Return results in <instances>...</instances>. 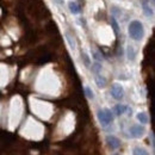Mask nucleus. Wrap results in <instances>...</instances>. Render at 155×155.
<instances>
[{
	"instance_id": "obj_10",
	"label": "nucleus",
	"mask_w": 155,
	"mask_h": 155,
	"mask_svg": "<svg viewBox=\"0 0 155 155\" xmlns=\"http://www.w3.org/2000/svg\"><path fill=\"white\" fill-rule=\"evenodd\" d=\"M133 155H149V154H148V152L146 149L140 148V147H136V148H134V150H133Z\"/></svg>"
},
{
	"instance_id": "obj_12",
	"label": "nucleus",
	"mask_w": 155,
	"mask_h": 155,
	"mask_svg": "<svg viewBox=\"0 0 155 155\" xmlns=\"http://www.w3.org/2000/svg\"><path fill=\"white\" fill-rule=\"evenodd\" d=\"M69 10H71V12H72L73 15H78L79 11H80L79 6H78L75 2H69Z\"/></svg>"
},
{
	"instance_id": "obj_13",
	"label": "nucleus",
	"mask_w": 155,
	"mask_h": 155,
	"mask_svg": "<svg viewBox=\"0 0 155 155\" xmlns=\"http://www.w3.org/2000/svg\"><path fill=\"white\" fill-rule=\"evenodd\" d=\"M135 56H136V53H135V49L130 45V47H128V58L129 60H135Z\"/></svg>"
},
{
	"instance_id": "obj_6",
	"label": "nucleus",
	"mask_w": 155,
	"mask_h": 155,
	"mask_svg": "<svg viewBox=\"0 0 155 155\" xmlns=\"http://www.w3.org/2000/svg\"><path fill=\"white\" fill-rule=\"evenodd\" d=\"M114 110H115V114L117 116H122L129 110V107L127 105H123V104H117L116 106L114 107Z\"/></svg>"
},
{
	"instance_id": "obj_5",
	"label": "nucleus",
	"mask_w": 155,
	"mask_h": 155,
	"mask_svg": "<svg viewBox=\"0 0 155 155\" xmlns=\"http://www.w3.org/2000/svg\"><path fill=\"white\" fill-rule=\"evenodd\" d=\"M106 143L112 150H116L120 147V141H119V138H117L116 136L109 135L106 137Z\"/></svg>"
},
{
	"instance_id": "obj_16",
	"label": "nucleus",
	"mask_w": 155,
	"mask_h": 155,
	"mask_svg": "<svg viewBox=\"0 0 155 155\" xmlns=\"http://www.w3.org/2000/svg\"><path fill=\"white\" fill-rule=\"evenodd\" d=\"M81 58L84 60V63H85L86 67H90V66H91V60H90V58L87 56L86 53H81Z\"/></svg>"
},
{
	"instance_id": "obj_15",
	"label": "nucleus",
	"mask_w": 155,
	"mask_h": 155,
	"mask_svg": "<svg viewBox=\"0 0 155 155\" xmlns=\"http://www.w3.org/2000/svg\"><path fill=\"white\" fill-rule=\"evenodd\" d=\"M111 25H112V28H114V30H115V32L118 34V31H119V26H118V23H117V19L115 16H112L111 17Z\"/></svg>"
},
{
	"instance_id": "obj_2",
	"label": "nucleus",
	"mask_w": 155,
	"mask_h": 155,
	"mask_svg": "<svg viewBox=\"0 0 155 155\" xmlns=\"http://www.w3.org/2000/svg\"><path fill=\"white\" fill-rule=\"evenodd\" d=\"M97 117H98V119H99V122H100L103 125H109V124L112 123V120H114V115H112V112H111L109 109L99 110L97 112Z\"/></svg>"
},
{
	"instance_id": "obj_4",
	"label": "nucleus",
	"mask_w": 155,
	"mask_h": 155,
	"mask_svg": "<svg viewBox=\"0 0 155 155\" xmlns=\"http://www.w3.org/2000/svg\"><path fill=\"white\" fill-rule=\"evenodd\" d=\"M144 128L143 127H141V125H138V124H135V125H131V128L129 129V133H130V135L133 136V137H135V138H140V137H142V136L144 135Z\"/></svg>"
},
{
	"instance_id": "obj_3",
	"label": "nucleus",
	"mask_w": 155,
	"mask_h": 155,
	"mask_svg": "<svg viewBox=\"0 0 155 155\" xmlns=\"http://www.w3.org/2000/svg\"><path fill=\"white\" fill-rule=\"evenodd\" d=\"M111 96L116 100H120L124 97V90L119 84H114L111 87Z\"/></svg>"
},
{
	"instance_id": "obj_8",
	"label": "nucleus",
	"mask_w": 155,
	"mask_h": 155,
	"mask_svg": "<svg viewBox=\"0 0 155 155\" xmlns=\"http://www.w3.org/2000/svg\"><path fill=\"white\" fill-rule=\"evenodd\" d=\"M136 117H137L138 122L142 123V124H147V123L149 122V118H148V116H147V114H144V112H138Z\"/></svg>"
},
{
	"instance_id": "obj_9",
	"label": "nucleus",
	"mask_w": 155,
	"mask_h": 155,
	"mask_svg": "<svg viewBox=\"0 0 155 155\" xmlns=\"http://www.w3.org/2000/svg\"><path fill=\"white\" fill-rule=\"evenodd\" d=\"M142 7H143V10H144L146 16H148V17H153V10L149 7V5H148L147 2H143V4H142Z\"/></svg>"
},
{
	"instance_id": "obj_11",
	"label": "nucleus",
	"mask_w": 155,
	"mask_h": 155,
	"mask_svg": "<svg viewBox=\"0 0 155 155\" xmlns=\"http://www.w3.org/2000/svg\"><path fill=\"white\" fill-rule=\"evenodd\" d=\"M66 39L68 41V43H69V47H71L73 50H75V49H77V44H75V41L72 38V36H71L69 34H66Z\"/></svg>"
},
{
	"instance_id": "obj_18",
	"label": "nucleus",
	"mask_w": 155,
	"mask_h": 155,
	"mask_svg": "<svg viewBox=\"0 0 155 155\" xmlns=\"http://www.w3.org/2000/svg\"><path fill=\"white\" fill-rule=\"evenodd\" d=\"M93 58H96V61H97V62H100V61L103 60V58H101V56L98 54L97 51H93Z\"/></svg>"
},
{
	"instance_id": "obj_17",
	"label": "nucleus",
	"mask_w": 155,
	"mask_h": 155,
	"mask_svg": "<svg viewBox=\"0 0 155 155\" xmlns=\"http://www.w3.org/2000/svg\"><path fill=\"white\" fill-rule=\"evenodd\" d=\"M85 93H86L87 98H90V99H93V98H94L93 91H92V90H91L90 87H85Z\"/></svg>"
},
{
	"instance_id": "obj_14",
	"label": "nucleus",
	"mask_w": 155,
	"mask_h": 155,
	"mask_svg": "<svg viewBox=\"0 0 155 155\" xmlns=\"http://www.w3.org/2000/svg\"><path fill=\"white\" fill-rule=\"evenodd\" d=\"M100 71H101V64H100L99 62H94V63L92 64V72H93L94 74H99Z\"/></svg>"
},
{
	"instance_id": "obj_7",
	"label": "nucleus",
	"mask_w": 155,
	"mask_h": 155,
	"mask_svg": "<svg viewBox=\"0 0 155 155\" xmlns=\"http://www.w3.org/2000/svg\"><path fill=\"white\" fill-rule=\"evenodd\" d=\"M94 80H96V84H97V86L99 87V88H103V87H105V86H106V79L103 77V75H100V74H96Z\"/></svg>"
},
{
	"instance_id": "obj_1",
	"label": "nucleus",
	"mask_w": 155,
	"mask_h": 155,
	"mask_svg": "<svg viewBox=\"0 0 155 155\" xmlns=\"http://www.w3.org/2000/svg\"><path fill=\"white\" fill-rule=\"evenodd\" d=\"M128 31H129L130 38L134 39V41H137V42L141 41V39L143 38V36H144V28H143V24L140 20L130 21Z\"/></svg>"
}]
</instances>
